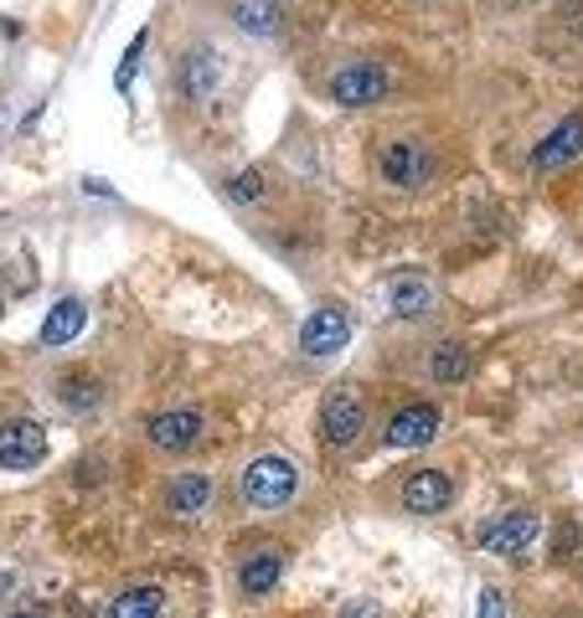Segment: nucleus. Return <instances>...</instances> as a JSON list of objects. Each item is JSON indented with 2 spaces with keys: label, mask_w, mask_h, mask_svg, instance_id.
Listing matches in <instances>:
<instances>
[{
  "label": "nucleus",
  "mask_w": 583,
  "mask_h": 618,
  "mask_svg": "<svg viewBox=\"0 0 583 618\" xmlns=\"http://www.w3.org/2000/svg\"><path fill=\"white\" fill-rule=\"evenodd\" d=\"M434 310V289L424 284V279H403V284L393 289V315L397 319H418Z\"/></svg>",
  "instance_id": "19"
},
{
  "label": "nucleus",
  "mask_w": 583,
  "mask_h": 618,
  "mask_svg": "<svg viewBox=\"0 0 583 618\" xmlns=\"http://www.w3.org/2000/svg\"><path fill=\"white\" fill-rule=\"evenodd\" d=\"M11 618H36V614H11Z\"/></svg>",
  "instance_id": "26"
},
{
  "label": "nucleus",
  "mask_w": 583,
  "mask_h": 618,
  "mask_svg": "<svg viewBox=\"0 0 583 618\" xmlns=\"http://www.w3.org/2000/svg\"><path fill=\"white\" fill-rule=\"evenodd\" d=\"M279 577H284V557L279 552H254L248 562L238 568V583L248 598H264V593H274Z\"/></svg>",
  "instance_id": "15"
},
{
  "label": "nucleus",
  "mask_w": 583,
  "mask_h": 618,
  "mask_svg": "<svg viewBox=\"0 0 583 618\" xmlns=\"http://www.w3.org/2000/svg\"><path fill=\"white\" fill-rule=\"evenodd\" d=\"M233 21H238V32L269 42L284 26V11H279V0H233Z\"/></svg>",
  "instance_id": "13"
},
{
  "label": "nucleus",
  "mask_w": 583,
  "mask_h": 618,
  "mask_svg": "<svg viewBox=\"0 0 583 618\" xmlns=\"http://www.w3.org/2000/svg\"><path fill=\"white\" fill-rule=\"evenodd\" d=\"M579 155H583V114H568L552 134H542V145L532 150V170L537 176H548V170L573 166Z\"/></svg>",
  "instance_id": "9"
},
{
  "label": "nucleus",
  "mask_w": 583,
  "mask_h": 618,
  "mask_svg": "<svg viewBox=\"0 0 583 618\" xmlns=\"http://www.w3.org/2000/svg\"><path fill=\"white\" fill-rule=\"evenodd\" d=\"M145 438H150V449H160V453H187L191 443L202 438V413H197V407H166V413H150Z\"/></svg>",
  "instance_id": "6"
},
{
  "label": "nucleus",
  "mask_w": 583,
  "mask_h": 618,
  "mask_svg": "<svg viewBox=\"0 0 583 618\" xmlns=\"http://www.w3.org/2000/svg\"><path fill=\"white\" fill-rule=\"evenodd\" d=\"M449 501H455V480L445 469H418L403 480V505L413 516H439V510H449Z\"/></svg>",
  "instance_id": "11"
},
{
  "label": "nucleus",
  "mask_w": 583,
  "mask_h": 618,
  "mask_svg": "<svg viewBox=\"0 0 583 618\" xmlns=\"http://www.w3.org/2000/svg\"><path fill=\"white\" fill-rule=\"evenodd\" d=\"M346 618H382V614L372 608V603H351V608H346Z\"/></svg>",
  "instance_id": "24"
},
{
  "label": "nucleus",
  "mask_w": 583,
  "mask_h": 618,
  "mask_svg": "<svg viewBox=\"0 0 583 618\" xmlns=\"http://www.w3.org/2000/svg\"><path fill=\"white\" fill-rule=\"evenodd\" d=\"M83 191H93V196H114V186L109 181H83Z\"/></svg>",
  "instance_id": "25"
},
{
  "label": "nucleus",
  "mask_w": 583,
  "mask_h": 618,
  "mask_svg": "<svg viewBox=\"0 0 583 618\" xmlns=\"http://www.w3.org/2000/svg\"><path fill=\"white\" fill-rule=\"evenodd\" d=\"M434 434H439V407L434 402H408L388 418L382 443L388 449H424V443H434Z\"/></svg>",
  "instance_id": "5"
},
{
  "label": "nucleus",
  "mask_w": 583,
  "mask_h": 618,
  "mask_svg": "<svg viewBox=\"0 0 583 618\" xmlns=\"http://www.w3.org/2000/svg\"><path fill=\"white\" fill-rule=\"evenodd\" d=\"M361 423H367V407H361V397L351 386H336V392L321 402V438L336 443V449H346V443L361 434Z\"/></svg>",
  "instance_id": "8"
},
{
  "label": "nucleus",
  "mask_w": 583,
  "mask_h": 618,
  "mask_svg": "<svg viewBox=\"0 0 583 618\" xmlns=\"http://www.w3.org/2000/svg\"><path fill=\"white\" fill-rule=\"evenodd\" d=\"M429 377L439 386H460L470 377V351H464L460 340H439L429 351Z\"/></svg>",
  "instance_id": "16"
},
{
  "label": "nucleus",
  "mask_w": 583,
  "mask_h": 618,
  "mask_svg": "<svg viewBox=\"0 0 583 618\" xmlns=\"http://www.w3.org/2000/svg\"><path fill=\"white\" fill-rule=\"evenodd\" d=\"M481 618H506V603H501L496 587H485L481 593Z\"/></svg>",
  "instance_id": "23"
},
{
  "label": "nucleus",
  "mask_w": 583,
  "mask_h": 618,
  "mask_svg": "<svg viewBox=\"0 0 583 618\" xmlns=\"http://www.w3.org/2000/svg\"><path fill=\"white\" fill-rule=\"evenodd\" d=\"M537 536H542V520H537L532 510H506V516L481 526V547L491 557H516V552H527Z\"/></svg>",
  "instance_id": "4"
},
{
  "label": "nucleus",
  "mask_w": 583,
  "mask_h": 618,
  "mask_svg": "<svg viewBox=\"0 0 583 618\" xmlns=\"http://www.w3.org/2000/svg\"><path fill=\"white\" fill-rule=\"evenodd\" d=\"M88 325V310H83V300H57L47 310V319H42V346H68L72 335Z\"/></svg>",
  "instance_id": "14"
},
{
  "label": "nucleus",
  "mask_w": 583,
  "mask_h": 618,
  "mask_svg": "<svg viewBox=\"0 0 583 618\" xmlns=\"http://www.w3.org/2000/svg\"><path fill=\"white\" fill-rule=\"evenodd\" d=\"M227 196L238 201V206H254L258 196H264V170H243V176H233V186H227Z\"/></svg>",
  "instance_id": "22"
},
{
  "label": "nucleus",
  "mask_w": 583,
  "mask_h": 618,
  "mask_svg": "<svg viewBox=\"0 0 583 618\" xmlns=\"http://www.w3.org/2000/svg\"><path fill=\"white\" fill-rule=\"evenodd\" d=\"M47 453V434L26 418H11L0 423V464L5 469H36Z\"/></svg>",
  "instance_id": "10"
},
{
  "label": "nucleus",
  "mask_w": 583,
  "mask_h": 618,
  "mask_svg": "<svg viewBox=\"0 0 583 618\" xmlns=\"http://www.w3.org/2000/svg\"><path fill=\"white\" fill-rule=\"evenodd\" d=\"M145 42H150V32H139L135 42H130V52L120 57V72H114V88H120V93H130V83H135L139 57H145Z\"/></svg>",
  "instance_id": "21"
},
{
  "label": "nucleus",
  "mask_w": 583,
  "mask_h": 618,
  "mask_svg": "<svg viewBox=\"0 0 583 618\" xmlns=\"http://www.w3.org/2000/svg\"><path fill=\"white\" fill-rule=\"evenodd\" d=\"M330 99L341 109H367L388 99V72L378 63H346L330 72Z\"/></svg>",
  "instance_id": "3"
},
{
  "label": "nucleus",
  "mask_w": 583,
  "mask_h": 618,
  "mask_svg": "<svg viewBox=\"0 0 583 618\" xmlns=\"http://www.w3.org/2000/svg\"><path fill=\"white\" fill-rule=\"evenodd\" d=\"M346 335H351V315L346 310H336V304H321L315 315H305V325H300V351L305 356H336L346 346Z\"/></svg>",
  "instance_id": "7"
},
{
  "label": "nucleus",
  "mask_w": 583,
  "mask_h": 618,
  "mask_svg": "<svg viewBox=\"0 0 583 618\" xmlns=\"http://www.w3.org/2000/svg\"><path fill=\"white\" fill-rule=\"evenodd\" d=\"M63 402H68L72 413H88V407H99V402H103L99 377H88V371H68V377H63Z\"/></svg>",
  "instance_id": "20"
},
{
  "label": "nucleus",
  "mask_w": 583,
  "mask_h": 618,
  "mask_svg": "<svg viewBox=\"0 0 583 618\" xmlns=\"http://www.w3.org/2000/svg\"><path fill=\"white\" fill-rule=\"evenodd\" d=\"M378 170L388 186H403V191H413V186H424L434 176V155L418 145V139H388L378 150Z\"/></svg>",
  "instance_id": "2"
},
{
  "label": "nucleus",
  "mask_w": 583,
  "mask_h": 618,
  "mask_svg": "<svg viewBox=\"0 0 583 618\" xmlns=\"http://www.w3.org/2000/svg\"><path fill=\"white\" fill-rule=\"evenodd\" d=\"M160 614H166V593L160 587H130L109 608V618H160Z\"/></svg>",
  "instance_id": "18"
},
{
  "label": "nucleus",
  "mask_w": 583,
  "mask_h": 618,
  "mask_svg": "<svg viewBox=\"0 0 583 618\" xmlns=\"http://www.w3.org/2000/svg\"><path fill=\"white\" fill-rule=\"evenodd\" d=\"M212 474H171L166 480V505H171V516H197L212 505Z\"/></svg>",
  "instance_id": "12"
},
{
  "label": "nucleus",
  "mask_w": 583,
  "mask_h": 618,
  "mask_svg": "<svg viewBox=\"0 0 583 618\" xmlns=\"http://www.w3.org/2000/svg\"><path fill=\"white\" fill-rule=\"evenodd\" d=\"M238 495H243V505H254V510H284V505L300 495V469H294L290 459H279V453H264L254 464H243Z\"/></svg>",
  "instance_id": "1"
},
{
  "label": "nucleus",
  "mask_w": 583,
  "mask_h": 618,
  "mask_svg": "<svg viewBox=\"0 0 583 618\" xmlns=\"http://www.w3.org/2000/svg\"><path fill=\"white\" fill-rule=\"evenodd\" d=\"M212 88H217V57L206 47H191L187 63H181V93L187 99H206Z\"/></svg>",
  "instance_id": "17"
}]
</instances>
